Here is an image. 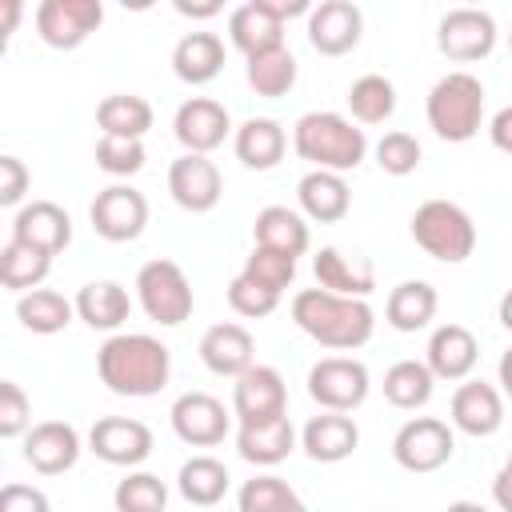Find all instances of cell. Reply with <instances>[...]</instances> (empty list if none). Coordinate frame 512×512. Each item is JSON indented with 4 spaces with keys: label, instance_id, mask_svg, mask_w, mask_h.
Instances as JSON below:
<instances>
[{
    "label": "cell",
    "instance_id": "6da1fadb",
    "mask_svg": "<svg viewBox=\"0 0 512 512\" xmlns=\"http://www.w3.org/2000/svg\"><path fill=\"white\" fill-rule=\"evenodd\" d=\"M96 376L116 396H156L172 376V352L148 332H112L96 352Z\"/></svg>",
    "mask_w": 512,
    "mask_h": 512
},
{
    "label": "cell",
    "instance_id": "7a4b0ae2",
    "mask_svg": "<svg viewBox=\"0 0 512 512\" xmlns=\"http://www.w3.org/2000/svg\"><path fill=\"white\" fill-rule=\"evenodd\" d=\"M292 320L304 336H312L320 348L332 352H356L372 340L376 312L368 300L336 296L324 288H304L292 296Z\"/></svg>",
    "mask_w": 512,
    "mask_h": 512
},
{
    "label": "cell",
    "instance_id": "3957f363",
    "mask_svg": "<svg viewBox=\"0 0 512 512\" xmlns=\"http://www.w3.org/2000/svg\"><path fill=\"white\" fill-rule=\"evenodd\" d=\"M292 152L320 172H356L368 156V136L340 112H304L292 124Z\"/></svg>",
    "mask_w": 512,
    "mask_h": 512
},
{
    "label": "cell",
    "instance_id": "277c9868",
    "mask_svg": "<svg viewBox=\"0 0 512 512\" xmlns=\"http://www.w3.org/2000/svg\"><path fill=\"white\" fill-rule=\"evenodd\" d=\"M424 116H428V128L448 140V144H464L480 132L484 124V84L480 76L456 68L448 76H440L424 100Z\"/></svg>",
    "mask_w": 512,
    "mask_h": 512
},
{
    "label": "cell",
    "instance_id": "5b68a950",
    "mask_svg": "<svg viewBox=\"0 0 512 512\" xmlns=\"http://www.w3.org/2000/svg\"><path fill=\"white\" fill-rule=\"evenodd\" d=\"M412 240L440 264H464L476 252V224L452 200H424L412 212Z\"/></svg>",
    "mask_w": 512,
    "mask_h": 512
},
{
    "label": "cell",
    "instance_id": "8992f818",
    "mask_svg": "<svg viewBox=\"0 0 512 512\" xmlns=\"http://www.w3.org/2000/svg\"><path fill=\"white\" fill-rule=\"evenodd\" d=\"M136 300H140L144 316L164 324V328L184 324L192 316V304H196L184 268L176 260H164V256L140 264V272H136Z\"/></svg>",
    "mask_w": 512,
    "mask_h": 512
},
{
    "label": "cell",
    "instance_id": "52a82bcc",
    "mask_svg": "<svg viewBox=\"0 0 512 512\" xmlns=\"http://www.w3.org/2000/svg\"><path fill=\"white\" fill-rule=\"evenodd\" d=\"M372 376L356 356H324L308 368V396L324 412H356L368 400Z\"/></svg>",
    "mask_w": 512,
    "mask_h": 512
},
{
    "label": "cell",
    "instance_id": "ba28073f",
    "mask_svg": "<svg viewBox=\"0 0 512 512\" xmlns=\"http://www.w3.org/2000/svg\"><path fill=\"white\" fill-rule=\"evenodd\" d=\"M456 452V436L444 420L436 416H416V420H404L400 432L392 436V460L404 468V472H436L452 460Z\"/></svg>",
    "mask_w": 512,
    "mask_h": 512
},
{
    "label": "cell",
    "instance_id": "9c48e42d",
    "mask_svg": "<svg viewBox=\"0 0 512 512\" xmlns=\"http://www.w3.org/2000/svg\"><path fill=\"white\" fill-rule=\"evenodd\" d=\"M232 416L240 420V428L272 424V420L288 416L284 376L272 364H252L248 372H240L232 384Z\"/></svg>",
    "mask_w": 512,
    "mask_h": 512
},
{
    "label": "cell",
    "instance_id": "30bf717a",
    "mask_svg": "<svg viewBox=\"0 0 512 512\" xmlns=\"http://www.w3.org/2000/svg\"><path fill=\"white\" fill-rule=\"evenodd\" d=\"M88 220H92V228H96L100 240H108V244H128V240H136V236L144 232V224H148V200H144V192L132 188V184H108V188L96 192V200H92V208H88Z\"/></svg>",
    "mask_w": 512,
    "mask_h": 512
},
{
    "label": "cell",
    "instance_id": "8fae6325",
    "mask_svg": "<svg viewBox=\"0 0 512 512\" xmlns=\"http://www.w3.org/2000/svg\"><path fill=\"white\" fill-rule=\"evenodd\" d=\"M100 20H104V4L100 0H40L36 36L48 48L72 52L100 28Z\"/></svg>",
    "mask_w": 512,
    "mask_h": 512
},
{
    "label": "cell",
    "instance_id": "7c38bea8",
    "mask_svg": "<svg viewBox=\"0 0 512 512\" xmlns=\"http://www.w3.org/2000/svg\"><path fill=\"white\" fill-rule=\"evenodd\" d=\"M496 36H500L496 20L484 8H452L436 24V48H440V56H448L456 64L484 60L496 48Z\"/></svg>",
    "mask_w": 512,
    "mask_h": 512
},
{
    "label": "cell",
    "instance_id": "4fadbf2b",
    "mask_svg": "<svg viewBox=\"0 0 512 512\" xmlns=\"http://www.w3.org/2000/svg\"><path fill=\"white\" fill-rule=\"evenodd\" d=\"M168 192L172 200L200 216V212H212L224 196V176L220 168L208 160V156H196V152H180L172 164H168Z\"/></svg>",
    "mask_w": 512,
    "mask_h": 512
},
{
    "label": "cell",
    "instance_id": "5bb4252c",
    "mask_svg": "<svg viewBox=\"0 0 512 512\" xmlns=\"http://www.w3.org/2000/svg\"><path fill=\"white\" fill-rule=\"evenodd\" d=\"M172 132H176V140H180L184 152L208 156V152H216V148L228 140L232 116H228V108H224L220 100H212V96H192V100H184V104L176 108Z\"/></svg>",
    "mask_w": 512,
    "mask_h": 512
},
{
    "label": "cell",
    "instance_id": "9a60e30c",
    "mask_svg": "<svg viewBox=\"0 0 512 512\" xmlns=\"http://www.w3.org/2000/svg\"><path fill=\"white\" fill-rule=\"evenodd\" d=\"M88 448L116 468H136L152 456V428L132 416H100L88 432Z\"/></svg>",
    "mask_w": 512,
    "mask_h": 512
},
{
    "label": "cell",
    "instance_id": "2e32d148",
    "mask_svg": "<svg viewBox=\"0 0 512 512\" xmlns=\"http://www.w3.org/2000/svg\"><path fill=\"white\" fill-rule=\"evenodd\" d=\"M364 36V12L352 0H320L308 12V44L320 56H344Z\"/></svg>",
    "mask_w": 512,
    "mask_h": 512
},
{
    "label": "cell",
    "instance_id": "e0dca14e",
    "mask_svg": "<svg viewBox=\"0 0 512 512\" xmlns=\"http://www.w3.org/2000/svg\"><path fill=\"white\" fill-rule=\"evenodd\" d=\"M168 420H172V432L184 444H192V448H216L228 436V408L212 392H184V396H176Z\"/></svg>",
    "mask_w": 512,
    "mask_h": 512
},
{
    "label": "cell",
    "instance_id": "ac0fdd59",
    "mask_svg": "<svg viewBox=\"0 0 512 512\" xmlns=\"http://www.w3.org/2000/svg\"><path fill=\"white\" fill-rule=\"evenodd\" d=\"M84 444L80 432L68 420H40L28 428L24 436V460L40 472V476H60L80 460Z\"/></svg>",
    "mask_w": 512,
    "mask_h": 512
},
{
    "label": "cell",
    "instance_id": "d6986e66",
    "mask_svg": "<svg viewBox=\"0 0 512 512\" xmlns=\"http://www.w3.org/2000/svg\"><path fill=\"white\" fill-rule=\"evenodd\" d=\"M228 40L236 52H244V60L272 52V48H284V20H280L276 4L272 0H248V4L232 8Z\"/></svg>",
    "mask_w": 512,
    "mask_h": 512
},
{
    "label": "cell",
    "instance_id": "ffe728a7",
    "mask_svg": "<svg viewBox=\"0 0 512 512\" xmlns=\"http://www.w3.org/2000/svg\"><path fill=\"white\" fill-rule=\"evenodd\" d=\"M200 360L212 376H240L256 364V340L244 324L236 320H224V324H212L204 336H200Z\"/></svg>",
    "mask_w": 512,
    "mask_h": 512
},
{
    "label": "cell",
    "instance_id": "44dd1931",
    "mask_svg": "<svg viewBox=\"0 0 512 512\" xmlns=\"http://www.w3.org/2000/svg\"><path fill=\"white\" fill-rule=\"evenodd\" d=\"M452 424L464 436H496L504 424V396L488 380H464L452 392Z\"/></svg>",
    "mask_w": 512,
    "mask_h": 512
},
{
    "label": "cell",
    "instance_id": "7402d4cb",
    "mask_svg": "<svg viewBox=\"0 0 512 512\" xmlns=\"http://www.w3.org/2000/svg\"><path fill=\"white\" fill-rule=\"evenodd\" d=\"M12 240L36 244V248H44L48 256H56V252H64V248L72 244V216H68L56 200L20 204L16 216H12Z\"/></svg>",
    "mask_w": 512,
    "mask_h": 512
},
{
    "label": "cell",
    "instance_id": "603a6c76",
    "mask_svg": "<svg viewBox=\"0 0 512 512\" xmlns=\"http://www.w3.org/2000/svg\"><path fill=\"white\" fill-rule=\"evenodd\" d=\"M476 360H480V344H476L472 328H464V324H440L428 336L424 364L432 368L436 380H468L472 368H476Z\"/></svg>",
    "mask_w": 512,
    "mask_h": 512
},
{
    "label": "cell",
    "instance_id": "cb8c5ba5",
    "mask_svg": "<svg viewBox=\"0 0 512 512\" xmlns=\"http://www.w3.org/2000/svg\"><path fill=\"white\" fill-rule=\"evenodd\" d=\"M312 276H316V288L336 292V296H352V300H368L376 288L372 264L364 256H344L332 244L312 256Z\"/></svg>",
    "mask_w": 512,
    "mask_h": 512
},
{
    "label": "cell",
    "instance_id": "d4e9b609",
    "mask_svg": "<svg viewBox=\"0 0 512 512\" xmlns=\"http://www.w3.org/2000/svg\"><path fill=\"white\" fill-rule=\"evenodd\" d=\"M356 444H360V428L348 412H320L300 428V448L316 464H340L356 452Z\"/></svg>",
    "mask_w": 512,
    "mask_h": 512
},
{
    "label": "cell",
    "instance_id": "484cf974",
    "mask_svg": "<svg viewBox=\"0 0 512 512\" xmlns=\"http://www.w3.org/2000/svg\"><path fill=\"white\" fill-rule=\"evenodd\" d=\"M296 200H300V216L304 220H316V224H336L348 216L352 208V188L340 172H304L300 184H296Z\"/></svg>",
    "mask_w": 512,
    "mask_h": 512
},
{
    "label": "cell",
    "instance_id": "4316f807",
    "mask_svg": "<svg viewBox=\"0 0 512 512\" xmlns=\"http://www.w3.org/2000/svg\"><path fill=\"white\" fill-rule=\"evenodd\" d=\"M252 240L256 248H272L280 256H304L308 244H312V232H308V220L296 212V208H284V204H268L256 212L252 220Z\"/></svg>",
    "mask_w": 512,
    "mask_h": 512
},
{
    "label": "cell",
    "instance_id": "83f0119b",
    "mask_svg": "<svg viewBox=\"0 0 512 512\" xmlns=\"http://www.w3.org/2000/svg\"><path fill=\"white\" fill-rule=\"evenodd\" d=\"M232 148H236V160L252 172H268L284 160L288 152V132L272 120V116H248L236 136H232Z\"/></svg>",
    "mask_w": 512,
    "mask_h": 512
},
{
    "label": "cell",
    "instance_id": "f1b7e54d",
    "mask_svg": "<svg viewBox=\"0 0 512 512\" xmlns=\"http://www.w3.org/2000/svg\"><path fill=\"white\" fill-rule=\"evenodd\" d=\"M72 304H76V316L96 332H116L132 312V296L120 280H88Z\"/></svg>",
    "mask_w": 512,
    "mask_h": 512
},
{
    "label": "cell",
    "instance_id": "f546056e",
    "mask_svg": "<svg viewBox=\"0 0 512 512\" xmlns=\"http://www.w3.org/2000/svg\"><path fill=\"white\" fill-rule=\"evenodd\" d=\"M172 72L184 84H208L224 72V40L216 32H184L172 48Z\"/></svg>",
    "mask_w": 512,
    "mask_h": 512
},
{
    "label": "cell",
    "instance_id": "4dcf8cb0",
    "mask_svg": "<svg viewBox=\"0 0 512 512\" xmlns=\"http://www.w3.org/2000/svg\"><path fill=\"white\" fill-rule=\"evenodd\" d=\"M296 440H300V436H296L292 420L280 416V420H272V424L240 428V432H236V452H240V460H248V464H256V468H276V464H284V460L292 456Z\"/></svg>",
    "mask_w": 512,
    "mask_h": 512
},
{
    "label": "cell",
    "instance_id": "1f68e13d",
    "mask_svg": "<svg viewBox=\"0 0 512 512\" xmlns=\"http://www.w3.org/2000/svg\"><path fill=\"white\" fill-rule=\"evenodd\" d=\"M152 104L136 92H112L96 104V124L100 136H116V140H144L152 128Z\"/></svg>",
    "mask_w": 512,
    "mask_h": 512
},
{
    "label": "cell",
    "instance_id": "d6a6232c",
    "mask_svg": "<svg viewBox=\"0 0 512 512\" xmlns=\"http://www.w3.org/2000/svg\"><path fill=\"white\" fill-rule=\"evenodd\" d=\"M440 308V296L428 280H400L392 292H388V304H384V320L396 328V332H420L432 324Z\"/></svg>",
    "mask_w": 512,
    "mask_h": 512
},
{
    "label": "cell",
    "instance_id": "836d02e7",
    "mask_svg": "<svg viewBox=\"0 0 512 512\" xmlns=\"http://www.w3.org/2000/svg\"><path fill=\"white\" fill-rule=\"evenodd\" d=\"M48 272H52V256L44 248L8 236V244L0 248V284L8 292H20V296L32 292V288L44 284Z\"/></svg>",
    "mask_w": 512,
    "mask_h": 512
},
{
    "label": "cell",
    "instance_id": "e575fe53",
    "mask_svg": "<svg viewBox=\"0 0 512 512\" xmlns=\"http://www.w3.org/2000/svg\"><path fill=\"white\" fill-rule=\"evenodd\" d=\"M228 468L216 460V456H192V460H184L180 464V472H176V488H180V496L192 504V508H212V504H220L224 500V492H228Z\"/></svg>",
    "mask_w": 512,
    "mask_h": 512
},
{
    "label": "cell",
    "instance_id": "d590c367",
    "mask_svg": "<svg viewBox=\"0 0 512 512\" xmlns=\"http://www.w3.org/2000/svg\"><path fill=\"white\" fill-rule=\"evenodd\" d=\"M436 392V376L424 360H396L388 372H384V400L400 412H416L432 400Z\"/></svg>",
    "mask_w": 512,
    "mask_h": 512
},
{
    "label": "cell",
    "instance_id": "8d00e7d4",
    "mask_svg": "<svg viewBox=\"0 0 512 512\" xmlns=\"http://www.w3.org/2000/svg\"><path fill=\"white\" fill-rule=\"evenodd\" d=\"M72 316H76V304L64 300L60 292H52V288H32V292H24V296L16 300V320H20L28 332H36V336H56V332H64V328L72 324Z\"/></svg>",
    "mask_w": 512,
    "mask_h": 512
},
{
    "label": "cell",
    "instance_id": "74e56055",
    "mask_svg": "<svg viewBox=\"0 0 512 512\" xmlns=\"http://www.w3.org/2000/svg\"><path fill=\"white\" fill-rule=\"evenodd\" d=\"M296 56H292V48L284 44V48H272V52H260V56H248V64H244V76H248V88L256 92V96H264V100H280V96H288L292 92V84H296Z\"/></svg>",
    "mask_w": 512,
    "mask_h": 512
},
{
    "label": "cell",
    "instance_id": "f35d334b",
    "mask_svg": "<svg viewBox=\"0 0 512 512\" xmlns=\"http://www.w3.org/2000/svg\"><path fill=\"white\" fill-rule=\"evenodd\" d=\"M348 112L360 124H384L396 112V84L380 72H364L348 84Z\"/></svg>",
    "mask_w": 512,
    "mask_h": 512
},
{
    "label": "cell",
    "instance_id": "ab89813d",
    "mask_svg": "<svg viewBox=\"0 0 512 512\" xmlns=\"http://www.w3.org/2000/svg\"><path fill=\"white\" fill-rule=\"evenodd\" d=\"M240 512H308V504L296 496V488L280 476H252L240 484L236 496Z\"/></svg>",
    "mask_w": 512,
    "mask_h": 512
},
{
    "label": "cell",
    "instance_id": "60d3db41",
    "mask_svg": "<svg viewBox=\"0 0 512 512\" xmlns=\"http://www.w3.org/2000/svg\"><path fill=\"white\" fill-rule=\"evenodd\" d=\"M116 512H164L168 508V484L156 472H128L112 488Z\"/></svg>",
    "mask_w": 512,
    "mask_h": 512
},
{
    "label": "cell",
    "instance_id": "b9f144b4",
    "mask_svg": "<svg viewBox=\"0 0 512 512\" xmlns=\"http://www.w3.org/2000/svg\"><path fill=\"white\" fill-rule=\"evenodd\" d=\"M240 276L252 280L256 288H264V292L284 296V288L296 280V260H292V256H280V252H272V248H256V244H252V252H248V260H244Z\"/></svg>",
    "mask_w": 512,
    "mask_h": 512
},
{
    "label": "cell",
    "instance_id": "7bdbcfd3",
    "mask_svg": "<svg viewBox=\"0 0 512 512\" xmlns=\"http://www.w3.org/2000/svg\"><path fill=\"white\" fill-rule=\"evenodd\" d=\"M420 160H424V148H420V140L412 132L396 128V132H384L380 144H376V164L388 176H408V172L420 168Z\"/></svg>",
    "mask_w": 512,
    "mask_h": 512
},
{
    "label": "cell",
    "instance_id": "ee69618b",
    "mask_svg": "<svg viewBox=\"0 0 512 512\" xmlns=\"http://www.w3.org/2000/svg\"><path fill=\"white\" fill-rule=\"evenodd\" d=\"M144 140H116V136H100L96 140V168L108 176H136L144 168Z\"/></svg>",
    "mask_w": 512,
    "mask_h": 512
},
{
    "label": "cell",
    "instance_id": "f6af8a7d",
    "mask_svg": "<svg viewBox=\"0 0 512 512\" xmlns=\"http://www.w3.org/2000/svg\"><path fill=\"white\" fill-rule=\"evenodd\" d=\"M32 428V400L16 380H0V436L16 440Z\"/></svg>",
    "mask_w": 512,
    "mask_h": 512
},
{
    "label": "cell",
    "instance_id": "bcb514c9",
    "mask_svg": "<svg viewBox=\"0 0 512 512\" xmlns=\"http://www.w3.org/2000/svg\"><path fill=\"white\" fill-rule=\"evenodd\" d=\"M276 304H280L276 292H264V288H256V284L244 280V276H232V284H228V308H232L236 316L260 320V316H272Z\"/></svg>",
    "mask_w": 512,
    "mask_h": 512
},
{
    "label": "cell",
    "instance_id": "7dc6e473",
    "mask_svg": "<svg viewBox=\"0 0 512 512\" xmlns=\"http://www.w3.org/2000/svg\"><path fill=\"white\" fill-rule=\"evenodd\" d=\"M28 184H32V176H28L24 160L20 156H0V204L16 208L28 192Z\"/></svg>",
    "mask_w": 512,
    "mask_h": 512
},
{
    "label": "cell",
    "instance_id": "c3c4849f",
    "mask_svg": "<svg viewBox=\"0 0 512 512\" xmlns=\"http://www.w3.org/2000/svg\"><path fill=\"white\" fill-rule=\"evenodd\" d=\"M0 512H52L48 496L36 484H4L0 488Z\"/></svg>",
    "mask_w": 512,
    "mask_h": 512
},
{
    "label": "cell",
    "instance_id": "681fc988",
    "mask_svg": "<svg viewBox=\"0 0 512 512\" xmlns=\"http://www.w3.org/2000/svg\"><path fill=\"white\" fill-rule=\"evenodd\" d=\"M488 136H492V144H496L500 152H508V156H512V104H508V108H500V112L488 120Z\"/></svg>",
    "mask_w": 512,
    "mask_h": 512
},
{
    "label": "cell",
    "instance_id": "f907efd6",
    "mask_svg": "<svg viewBox=\"0 0 512 512\" xmlns=\"http://www.w3.org/2000/svg\"><path fill=\"white\" fill-rule=\"evenodd\" d=\"M492 500H496L500 512H512V464L508 460H504V468L492 480Z\"/></svg>",
    "mask_w": 512,
    "mask_h": 512
},
{
    "label": "cell",
    "instance_id": "816d5d0a",
    "mask_svg": "<svg viewBox=\"0 0 512 512\" xmlns=\"http://www.w3.org/2000/svg\"><path fill=\"white\" fill-rule=\"evenodd\" d=\"M176 12L188 16V20H208V16H220V4L208 0V4H188V0H176Z\"/></svg>",
    "mask_w": 512,
    "mask_h": 512
},
{
    "label": "cell",
    "instance_id": "f5cc1de1",
    "mask_svg": "<svg viewBox=\"0 0 512 512\" xmlns=\"http://www.w3.org/2000/svg\"><path fill=\"white\" fill-rule=\"evenodd\" d=\"M496 376H500V388L512 396V348H504V356L496 364Z\"/></svg>",
    "mask_w": 512,
    "mask_h": 512
},
{
    "label": "cell",
    "instance_id": "db71d44e",
    "mask_svg": "<svg viewBox=\"0 0 512 512\" xmlns=\"http://www.w3.org/2000/svg\"><path fill=\"white\" fill-rule=\"evenodd\" d=\"M16 20H20V0H4V36H12Z\"/></svg>",
    "mask_w": 512,
    "mask_h": 512
},
{
    "label": "cell",
    "instance_id": "11a10c76",
    "mask_svg": "<svg viewBox=\"0 0 512 512\" xmlns=\"http://www.w3.org/2000/svg\"><path fill=\"white\" fill-rule=\"evenodd\" d=\"M496 316H500V324L512 332V288L500 296V304H496Z\"/></svg>",
    "mask_w": 512,
    "mask_h": 512
},
{
    "label": "cell",
    "instance_id": "9f6ffc18",
    "mask_svg": "<svg viewBox=\"0 0 512 512\" xmlns=\"http://www.w3.org/2000/svg\"><path fill=\"white\" fill-rule=\"evenodd\" d=\"M444 512H488L484 504H476V500H452Z\"/></svg>",
    "mask_w": 512,
    "mask_h": 512
},
{
    "label": "cell",
    "instance_id": "6f0895ef",
    "mask_svg": "<svg viewBox=\"0 0 512 512\" xmlns=\"http://www.w3.org/2000/svg\"><path fill=\"white\" fill-rule=\"evenodd\" d=\"M508 52H512V32H508Z\"/></svg>",
    "mask_w": 512,
    "mask_h": 512
},
{
    "label": "cell",
    "instance_id": "680465c9",
    "mask_svg": "<svg viewBox=\"0 0 512 512\" xmlns=\"http://www.w3.org/2000/svg\"><path fill=\"white\" fill-rule=\"evenodd\" d=\"M508 464H512V452H508Z\"/></svg>",
    "mask_w": 512,
    "mask_h": 512
}]
</instances>
